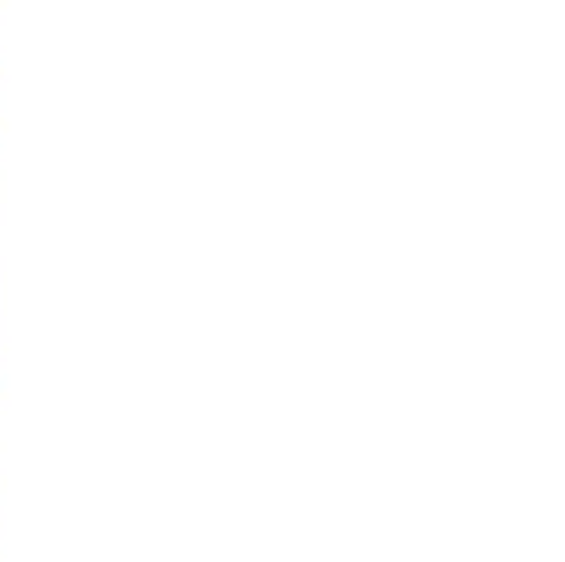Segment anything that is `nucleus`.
I'll list each match as a JSON object with an SVG mask.
<instances>
[]
</instances>
